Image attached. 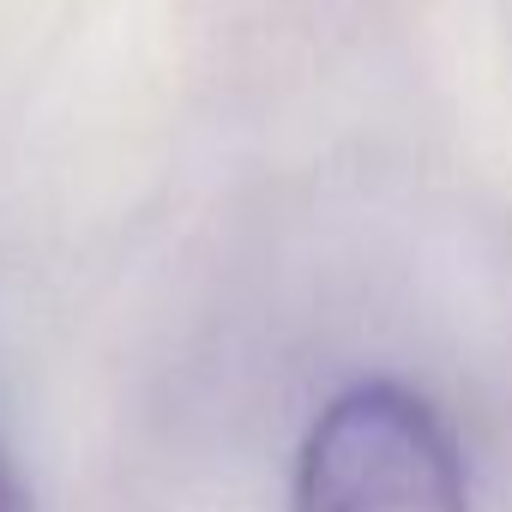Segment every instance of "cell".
I'll return each instance as SVG.
<instances>
[{
	"instance_id": "obj_1",
	"label": "cell",
	"mask_w": 512,
	"mask_h": 512,
	"mask_svg": "<svg viewBox=\"0 0 512 512\" xmlns=\"http://www.w3.org/2000/svg\"><path fill=\"white\" fill-rule=\"evenodd\" d=\"M296 512H470L464 452L422 392L362 380L314 416Z\"/></svg>"
},
{
	"instance_id": "obj_2",
	"label": "cell",
	"mask_w": 512,
	"mask_h": 512,
	"mask_svg": "<svg viewBox=\"0 0 512 512\" xmlns=\"http://www.w3.org/2000/svg\"><path fill=\"white\" fill-rule=\"evenodd\" d=\"M0 512H31V494H25V482H19L7 452H0Z\"/></svg>"
}]
</instances>
